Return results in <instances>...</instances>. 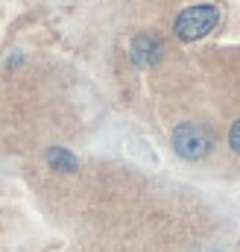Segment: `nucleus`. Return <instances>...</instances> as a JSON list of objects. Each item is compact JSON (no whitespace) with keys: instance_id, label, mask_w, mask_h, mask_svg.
<instances>
[{"instance_id":"nucleus-1","label":"nucleus","mask_w":240,"mask_h":252,"mask_svg":"<svg viewBox=\"0 0 240 252\" xmlns=\"http://www.w3.org/2000/svg\"><path fill=\"white\" fill-rule=\"evenodd\" d=\"M217 21H220V9L214 3H196V6H187L176 18L173 30L181 41H196V38L208 35L217 27Z\"/></svg>"},{"instance_id":"nucleus-4","label":"nucleus","mask_w":240,"mask_h":252,"mask_svg":"<svg viewBox=\"0 0 240 252\" xmlns=\"http://www.w3.org/2000/svg\"><path fill=\"white\" fill-rule=\"evenodd\" d=\"M47 161H50L53 167L64 170V173H73V170H76V158H73V156H70L67 150H59V147L47 153Z\"/></svg>"},{"instance_id":"nucleus-2","label":"nucleus","mask_w":240,"mask_h":252,"mask_svg":"<svg viewBox=\"0 0 240 252\" xmlns=\"http://www.w3.org/2000/svg\"><path fill=\"white\" fill-rule=\"evenodd\" d=\"M173 147H176V153L181 158L199 161V158H205L211 153L214 135H211V129H205L202 124H181L173 132Z\"/></svg>"},{"instance_id":"nucleus-3","label":"nucleus","mask_w":240,"mask_h":252,"mask_svg":"<svg viewBox=\"0 0 240 252\" xmlns=\"http://www.w3.org/2000/svg\"><path fill=\"white\" fill-rule=\"evenodd\" d=\"M158 53H161V41H158V38L141 35V38H135V44H132V59L138 64H152L158 59Z\"/></svg>"},{"instance_id":"nucleus-5","label":"nucleus","mask_w":240,"mask_h":252,"mask_svg":"<svg viewBox=\"0 0 240 252\" xmlns=\"http://www.w3.org/2000/svg\"><path fill=\"white\" fill-rule=\"evenodd\" d=\"M229 144H232L235 153H240V121L232 126V132H229Z\"/></svg>"}]
</instances>
